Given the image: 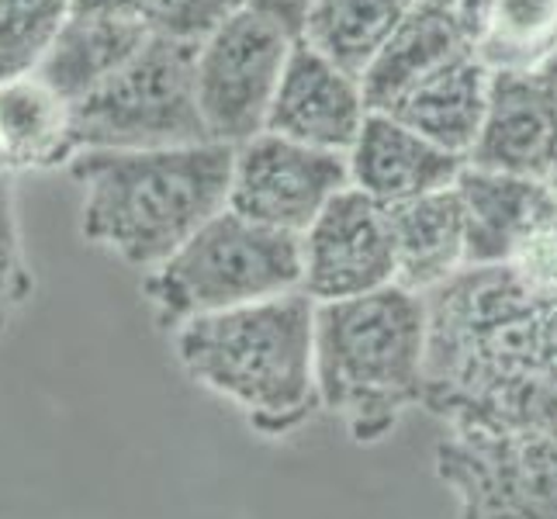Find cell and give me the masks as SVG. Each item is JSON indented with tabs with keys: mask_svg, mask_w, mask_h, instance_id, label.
I'll use <instances>...</instances> for the list:
<instances>
[{
	"mask_svg": "<svg viewBox=\"0 0 557 519\" xmlns=\"http://www.w3.org/2000/svg\"><path fill=\"white\" fill-rule=\"evenodd\" d=\"M32 295H35V274L25 254L14 181L0 177V333H8L11 322L28 309Z\"/></svg>",
	"mask_w": 557,
	"mask_h": 519,
	"instance_id": "cell-23",
	"label": "cell"
},
{
	"mask_svg": "<svg viewBox=\"0 0 557 519\" xmlns=\"http://www.w3.org/2000/svg\"><path fill=\"white\" fill-rule=\"evenodd\" d=\"M239 11L246 0H146V25L152 35L198 49Z\"/></svg>",
	"mask_w": 557,
	"mask_h": 519,
	"instance_id": "cell-24",
	"label": "cell"
},
{
	"mask_svg": "<svg viewBox=\"0 0 557 519\" xmlns=\"http://www.w3.org/2000/svg\"><path fill=\"white\" fill-rule=\"evenodd\" d=\"M0 143L11 173L70 166L76 146L73 104L42 76H17L0 84Z\"/></svg>",
	"mask_w": 557,
	"mask_h": 519,
	"instance_id": "cell-19",
	"label": "cell"
},
{
	"mask_svg": "<svg viewBox=\"0 0 557 519\" xmlns=\"http://www.w3.org/2000/svg\"><path fill=\"white\" fill-rule=\"evenodd\" d=\"M422 409L450 430L557 436V287L465 267L426 295Z\"/></svg>",
	"mask_w": 557,
	"mask_h": 519,
	"instance_id": "cell-1",
	"label": "cell"
},
{
	"mask_svg": "<svg viewBox=\"0 0 557 519\" xmlns=\"http://www.w3.org/2000/svg\"><path fill=\"white\" fill-rule=\"evenodd\" d=\"M426 295L392 284L374 295L315 305L319 406L354 444H381L426 388Z\"/></svg>",
	"mask_w": 557,
	"mask_h": 519,
	"instance_id": "cell-4",
	"label": "cell"
},
{
	"mask_svg": "<svg viewBox=\"0 0 557 519\" xmlns=\"http://www.w3.org/2000/svg\"><path fill=\"white\" fill-rule=\"evenodd\" d=\"M73 14L87 17H132L146 22V0H70Z\"/></svg>",
	"mask_w": 557,
	"mask_h": 519,
	"instance_id": "cell-26",
	"label": "cell"
},
{
	"mask_svg": "<svg viewBox=\"0 0 557 519\" xmlns=\"http://www.w3.org/2000/svg\"><path fill=\"white\" fill-rule=\"evenodd\" d=\"M416 4L419 0H315L298 42L363 76Z\"/></svg>",
	"mask_w": 557,
	"mask_h": 519,
	"instance_id": "cell-21",
	"label": "cell"
},
{
	"mask_svg": "<svg viewBox=\"0 0 557 519\" xmlns=\"http://www.w3.org/2000/svg\"><path fill=\"white\" fill-rule=\"evenodd\" d=\"M368 114L371 104L360 76L298 42L281 76L267 132L347 157Z\"/></svg>",
	"mask_w": 557,
	"mask_h": 519,
	"instance_id": "cell-11",
	"label": "cell"
},
{
	"mask_svg": "<svg viewBox=\"0 0 557 519\" xmlns=\"http://www.w3.org/2000/svg\"><path fill=\"white\" fill-rule=\"evenodd\" d=\"M0 177H11V166H8V157H4V143H0Z\"/></svg>",
	"mask_w": 557,
	"mask_h": 519,
	"instance_id": "cell-29",
	"label": "cell"
},
{
	"mask_svg": "<svg viewBox=\"0 0 557 519\" xmlns=\"http://www.w3.org/2000/svg\"><path fill=\"white\" fill-rule=\"evenodd\" d=\"M395 284L388 208L354 184L301 233V292L315 305L374 295Z\"/></svg>",
	"mask_w": 557,
	"mask_h": 519,
	"instance_id": "cell-10",
	"label": "cell"
},
{
	"mask_svg": "<svg viewBox=\"0 0 557 519\" xmlns=\"http://www.w3.org/2000/svg\"><path fill=\"white\" fill-rule=\"evenodd\" d=\"M419 4H430V8H440V11H450L460 17V11H465L471 0H419Z\"/></svg>",
	"mask_w": 557,
	"mask_h": 519,
	"instance_id": "cell-28",
	"label": "cell"
},
{
	"mask_svg": "<svg viewBox=\"0 0 557 519\" xmlns=\"http://www.w3.org/2000/svg\"><path fill=\"white\" fill-rule=\"evenodd\" d=\"M468 49V35L457 14L416 4V11L392 35V42L377 52V60L360 76L371 111H392L416 84L444 70Z\"/></svg>",
	"mask_w": 557,
	"mask_h": 519,
	"instance_id": "cell-18",
	"label": "cell"
},
{
	"mask_svg": "<svg viewBox=\"0 0 557 519\" xmlns=\"http://www.w3.org/2000/svg\"><path fill=\"white\" fill-rule=\"evenodd\" d=\"M347 163L350 184L384 208L454 187L468 166L465 157L440 149L384 111L368 114L354 149L347 152Z\"/></svg>",
	"mask_w": 557,
	"mask_h": 519,
	"instance_id": "cell-14",
	"label": "cell"
},
{
	"mask_svg": "<svg viewBox=\"0 0 557 519\" xmlns=\"http://www.w3.org/2000/svg\"><path fill=\"white\" fill-rule=\"evenodd\" d=\"M312 4H315V0H246V11L267 17V22L284 28L298 42L305 22H309Z\"/></svg>",
	"mask_w": 557,
	"mask_h": 519,
	"instance_id": "cell-25",
	"label": "cell"
},
{
	"mask_svg": "<svg viewBox=\"0 0 557 519\" xmlns=\"http://www.w3.org/2000/svg\"><path fill=\"white\" fill-rule=\"evenodd\" d=\"M70 14V0H0V84L42 66Z\"/></svg>",
	"mask_w": 557,
	"mask_h": 519,
	"instance_id": "cell-22",
	"label": "cell"
},
{
	"mask_svg": "<svg viewBox=\"0 0 557 519\" xmlns=\"http://www.w3.org/2000/svg\"><path fill=\"white\" fill-rule=\"evenodd\" d=\"M536 73H541L544 76V84L550 87V94H554V101H557V52L550 55V60L541 66V70H536Z\"/></svg>",
	"mask_w": 557,
	"mask_h": 519,
	"instance_id": "cell-27",
	"label": "cell"
},
{
	"mask_svg": "<svg viewBox=\"0 0 557 519\" xmlns=\"http://www.w3.org/2000/svg\"><path fill=\"white\" fill-rule=\"evenodd\" d=\"M460 25L492 73H536L557 52V0H471Z\"/></svg>",
	"mask_w": 557,
	"mask_h": 519,
	"instance_id": "cell-20",
	"label": "cell"
},
{
	"mask_svg": "<svg viewBox=\"0 0 557 519\" xmlns=\"http://www.w3.org/2000/svg\"><path fill=\"white\" fill-rule=\"evenodd\" d=\"M287 292H301V236L249 222L233 208L219 211L143 281L152 316L170 333L190 319L233 312Z\"/></svg>",
	"mask_w": 557,
	"mask_h": 519,
	"instance_id": "cell-5",
	"label": "cell"
},
{
	"mask_svg": "<svg viewBox=\"0 0 557 519\" xmlns=\"http://www.w3.org/2000/svg\"><path fill=\"white\" fill-rule=\"evenodd\" d=\"M550 187L557 190V160H554V170H550Z\"/></svg>",
	"mask_w": 557,
	"mask_h": 519,
	"instance_id": "cell-30",
	"label": "cell"
},
{
	"mask_svg": "<svg viewBox=\"0 0 557 519\" xmlns=\"http://www.w3.org/2000/svg\"><path fill=\"white\" fill-rule=\"evenodd\" d=\"M433 468L457 519H557V436L450 430Z\"/></svg>",
	"mask_w": 557,
	"mask_h": 519,
	"instance_id": "cell-7",
	"label": "cell"
},
{
	"mask_svg": "<svg viewBox=\"0 0 557 519\" xmlns=\"http://www.w3.org/2000/svg\"><path fill=\"white\" fill-rule=\"evenodd\" d=\"M174 357L260 436L295 433L319 409L315 301L305 292L190 319L174 330Z\"/></svg>",
	"mask_w": 557,
	"mask_h": 519,
	"instance_id": "cell-3",
	"label": "cell"
},
{
	"mask_svg": "<svg viewBox=\"0 0 557 519\" xmlns=\"http://www.w3.org/2000/svg\"><path fill=\"white\" fill-rule=\"evenodd\" d=\"M295 38L253 11H239L195 49V87L211 143L243 146L260 132L277 98Z\"/></svg>",
	"mask_w": 557,
	"mask_h": 519,
	"instance_id": "cell-8",
	"label": "cell"
},
{
	"mask_svg": "<svg viewBox=\"0 0 557 519\" xmlns=\"http://www.w3.org/2000/svg\"><path fill=\"white\" fill-rule=\"evenodd\" d=\"M557 160V101L541 73H492L488 111L468 163L550 181Z\"/></svg>",
	"mask_w": 557,
	"mask_h": 519,
	"instance_id": "cell-13",
	"label": "cell"
},
{
	"mask_svg": "<svg viewBox=\"0 0 557 519\" xmlns=\"http://www.w3.org/2000/svg\"><path fill=\"white\" fill-rule=\"evenodd\" d=\"M149 25L132 22V17L70 14L35 76H42L60 98L76 108L101 84H108L149 42Z\"/></svg>",
	"mask_w": 557,
	"mask_h": 519,
	"instance_id": "cell-17",
	"label": "cell"
},
{
	"mask_svg": "<svg viewBox=\"0 0 557 519\" xmlns=\"http://www.w3.org/2000/svg\"><path fill=\"white\" fill-rule=\"evenodd\" d=\"M236 146L84 149L66 173L81 187V236L136 271H157L228 208Z\"/></svg>",
	"mask_w": 557,
	"mask_h": 519,
	"instance_id": "cell-2",
	"label": "cell"
},
{
	"mask_svg": "<svg viewBox=\"0 0 557 519\" xmlns=\"http://www.w3.org/2000/svg\"><path fill=\"white\" fill-rule=\"evenodd\" d=\"M347 187L350 163L343 152H325L274 132H260L236 146L228 208L249 222L301 236Z\"/></svg>",
	"mask_w": 557,
	"mask_h": 519,
	"instance_id": "cell-9",
	"label": "cell"
},
{
	"mask_svg": "<svg viewBox=\"0 0 557 519\" xmlns=\"http://www.w3.org/2000/svg\"><path fill=\"white\" fill-rule=\"evenodd\" d=\"M388 222L395 239V284L430 295L468 267V219L457 184L392 205Z\"/></svg>",
	"mask_w": 557,
	"mask_h": 519,
	"instance_id": "cell-15",
	"label": "cell"
},
{
	"mask_svg": "<svg viewBox=\"0 0 557 519\" xmlns=\"http://www.w3.org/2000/svg\"><path fill=\"white\" fill-rule=\"evenodd\" d=\"M457 195L468 219V267L516 263L557 225V190L550 181L468 163Z\"/></svg>",
	"mask_w": 557,
	"mask_h": 519,
	"instance_id": "cell-12",
	"label": "cell"
},
{
	"mask_svg": "<svg viewBox=\"0 0 557 519\" xmlns=\"http://www.w3.org/2000/svg\"><path fill=\"white\" fill-rule=\"evenodd\" d=\"M488 90H492V70L468 49L457 60H450L444 70H436L422 84H416L406 98L384 114L406 122L440 149L468 160L478 136H482Z\"/></svg>",
	"mask_w": 557,
	"mask_h": 519,
	"instance_id": "cell-16",
	"label": "cell"
},
{
	"mask_svg": "<svg viewBox=\"0 0 557 519\" xmlns=\"http://www.w3.org/2000/svg\"><path fill=\"white\" fill-rule=\"evenodd\" d=\"M84 149H170L211 143L195 87V49L149 35L108 84L73 108Z\"/></svg>",
	"mask_w": 557,
	"mask_h": 519,
	"instance_id": "cell-6",
	"label": "cell"
}]
</instances>
